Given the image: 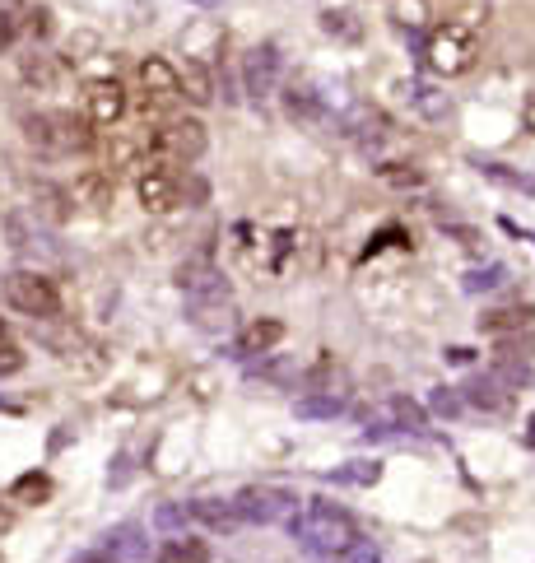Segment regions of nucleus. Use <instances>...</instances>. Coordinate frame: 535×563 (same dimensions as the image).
I'll return each instance as SVG.
<instances>
[{"label":"nucleus","mask_w":535,"mask_h":563,"mask_svg":"<svg viewBox=\"0 0 535 563\" xmlns=\"http://www.w3.org/2000/svg\"><path fill=\"white\" fill-rule=\"evenodd\" d=\"M177 284H182V294H187V317L196 331H228L233 326V294H228V280L210 261H187V266L177 270Z\"/></svg>","instance_id":"f257e3e1"},{"label":"nucleus","mask_w":535,"mask_h":563,"mask_svg":"<svg viewBox=\"0 0 535 563\" xmlns=\"http://www.w3.org/2000/svg\"><path fill=\"white\" fill-rule=\"evenodd\" d=\"M289 531H294L298 550H308L312 559H340V554L359 540V526L345 508L335 503H308L289 517Z\"/></svg>","instance_id":"f03ea898"},{"label":"nucleus","mask_w":535,"mask_h":563,"mask_svg":"<svg viewBox=\"0 0 535 563\" xmlns=\"http://www.w3.org/2000/svg\"><path fill=\"white\" fill-rule=\"evenodd\" d=\"M24 135H28V145L42 149V154H84V149L94 145L89 121L75 117V112H28Z\"/></svg>","instance_id":"7ed1b4c3"},{"label":"nucleus","mask_w":535,"mask_h":563,"mask_svg":"<svg viewBox=\"0 0 535 563\" xmlns=\"http://www.w3.org/2000/svg\"><path fill=\"white\" fill-rule=\"evenodd\" d=\"M5 303L14 312H24V317H38V322H52L56 312H61V294H56V284L38 270H10L5 275Z\"/></svg>","instance_id":"20e7f679"},{"label":"nucleus","mask_w":535,"mask_h":563,"mask_svg":"<svg viewBox=\"0 0 535 563\" xmlns=\"http://www.w3.org/2000/svg\"><path fill=\"white\" fill-rule=\"evenodd\" d=\"M238 512H242V522H252V526L289 522L298 512V494L284 489V484H247L238 494Z\"/></svg>","instance_id":"39448f33"},{"label":"nucleus","mask_w":535,"mask_h":563,"mask_svg":"<svg viewBox=\"0 0 535 563\" xmlns=\"http://www.w3.org/2000/svg\"><path fill=\"white\" fill-rule=\"evenodd\" d=\"M424 61L433 75H466L470 66H475V38H470L466 28H442V33H433V38L424 42Z\"/></svg>","instance_id":"423d86ee"},{"label":"nucleus","mask_w":535,"mask_h":563,"mask_svg":"<svg viewBox=\"0 0 535 563\" xmlns=\"http://www.w3.org/2000/svg\"><path fill=\"white\" fill-rule=\"evenodd\" d=\"M428 429V410L410 396H391V401L373 405L368 410V429L363 438L373 443V438H391V433H424Z\"/></svg>","instance_id":"0eeeda50"},{"label":"nucleus","mask_w":535,"mask_h":563,"mask_svg":"<svg viewBox=\"0 0 535 563\" xmlns=\"http://www.w3.org/2000/svg\"><path fill=\"white\" fill-rule=\"evenodd\" d=\"M205 145H210V135H205V126L196 117L168 121V126L154 135V154H159V163H196L205 154Z\"/></svg>","instance_id":"6e6552de"},{"label":"nucleus","mask_w":535,"mask_h":563,"mask_svg":"<svg viewBox=\"0 0 535 563\" xmlns=\"http://www.w3.org/2000/svg\"><path fill=\"white\" fill-rule=\"evenodd\" d=\"M280 47L275 42H261V47H252V52L242 56V94L247 98H270L275 94V84H280Z\"/></svg>","instance_id":"1a4fd4ad"},{"label":"nucleus","mask_w":535,"mask_h":563,"mask_svg":"<svg viewBox=\"0 0 535 563\" xmlns=\"http://www.w3.org/2000/svg\"><path fill=\"white\" fill-rule=\"evenodd\" d=\"M135 196H140V205H145L149 215H168V210L182 205V177L168 163L154 159V168L140 173V182H135Z\"/></svg>","instance_id":"9d476101"},{"label":"nucleus","mask_w":535,"mask_h":563,"mask_svg":"<svg viewBox=\"0 0 535 563\" xmlns=\"http://www.w3.org/2000/svg\"><path fill=\"white\" fill-rule=\"evenodd\" d=\"M103 550L107 554H117L121 563H145L149 554H159L154 545H149V536H145V526L140 522H121V526H112L103 536Z\"/></svg>","instance_id":"9b49d317"},{"label":"nucleus","mask_w":535,"mask_h":563,"mask_svg":"<svg viewBox=\"0 0 535 563\" xmlns=\"http://www.w3.org/2000/svg\"><path fill=\"white\" fill-rule=\"evenodd\" d=\"M140 89L159 103H173V98H182V70H173L163 56H145L140 61Z\"/></svg>","instance_id":"f8f14e48"},{"label":"nucleus","mask_w":535,"mask_h":563,"mask_svg":"<svg viewBox=\"0 0 535 563\" xmlns=\"http://www.w3.org/2000/svg\"><path fill=\"white\" fill-rule=\"evenodd\" d=\"M89 117L98 126H117L126 117V89L117 80H94L89 84Z\"/></svg>","instance_id":"ddd939ff"},{"label":"nucleus","mask_w":535,"mask_h":563,"mask_svg":"<svg viewBox=\"0 0 535 563\" xmlns=\"http://www.w3.org/2000/svg\"><path fill=\"white\" fill-rule=\"evenodd\" d=\"M196 512V522L210 526L214 536H228V531H238L242 526V512H238V498H196L191 503Z\"/></svg>","instance_id":"4468645a"},{"label":"nucleus","mask_w":535,"mask_h":563,"mask_svg":"<svg viewBox=\"0 0 535 563\" xmlns=\"http://www.w3.org/2000/svg\"><path fill=\"white\" fill-rule=\"evenodd\" d=\"M461 396H466V405H475V410H489V415H494V410H503V405H508L512 391L503 387L494 373H475L466 387H461Z\"/></svg>","instance_id":"2eb2a0df"},{"label":"nucleus","mask_w":535,"mask_h":563,"mask_svg":"<svg viewBox=\"0 0 535 563\" xmlns=\"http://www.w3.org/2000/svg\"><path fill=\"white\" fill-rule=\"evenodd\" d=\"M280 340H284V326L280 322H252L238 336V345H233V359H256V354H270Z\"/></svg>","instance_id":"dca6fc26"},{"label":"nucleus","mask_w":535,"mask_h":563,"mask_svg":"<svg viewBox=\"0 0 535 563\" xmlns=\"http://www.w3.org/2000/svg\"><path fill=\"white\" fill-rule=\"evenodd\" d=\"M405 98H410V108L419 112L424 121H442L447 112H452V103H447V94H442L438 84H428V80H415L410 89H405Z\"/></svg>","instance_id":"f3484780"},{"label":"nucleus","mask_w":535,"mask_h":563,"mask_svg":"<svg viewBox=\"0 0 535 563\" xmlns=\"http://www.w3.org/2000/svg\"><path fill=\"white\" fill-rule=\"evenodd\" d=\"M182 98L196 103V108L214 103V75L205 61H187V66H182Z\"/></svg>","instance_id":"a211bd4d"},{"label":"nucleus","mask_w":535,"mask_h":563,"mask_svg":"<svg viewBox=\"0 0 535 563\" xmlns=\"http://www.w3.org/2000/svg\"><path fill=\"white\" fill-rule=\"evenodd\" d=\"M33 201H38V215L52 219V224H66L70 219V205H75V196L61 187H52V182H33Z\"/></svg>","instance_id":"6ab92c4d"},{"label":"nucleus","mask_w":535,"mask_h":563,"mask_svg":"<svg viewBox=\"0 0 535 563\" xmlns=\"http://www.w3.org/2000/svg\"><path fill=\"white\" fill-rule=\"evenodd\" d=\"M75 205H89V210H107L112 205V173H84L75 182Z\"/></svg>","instance_id":"aec40b11"},{"label":"nucleus","mask_w":535,"mask_h":563,"mask_svg":"<svg viewBox=\"0 0 535 563\" xmlns=\"http://www.w3.org/2000/svg\"><path fill=\"white\" fill-rule=\"evenodd\" d=\"M19 75H24L28 89H56V84H61V66H56V56H42V52L24 56V61H19Z\"/></svg>","instance_id":"412c9836"},{"label":"nucleus","mask_w":535,"mask_h":563,"mask_svg":"<svg viewBox=\"0 0 535 563\" xmlns=\"http://www.w3.org/2000/svg\"><path fill=\"white\" fill-rule=\"evenodd\" d=\"M284 112H289V117L294 121H326V108H321V98L312 94V89H303V84H289V89H284Z\"/></svg>","instance_id":"4be33fe9"},{"label":"nucleus","mask_w":535,"mask_h":563,"mask_svg":"<svg viewBox=\"0 0 535 563\" xmlns=\"http://www.w3.org/2000/svg\"><path fill=\"white\" fill-rule=\"evenodd\" d=\"M294 415L298 419H335V415H345V396H335V391H312V396H298Z\"/></svg>","instance_id":"5701e85b"},{"label":"nucleus","mask_w":535,"mask_h":563,"mask_svg":"<svg viewBox=\"0 0 535 563\" xmlns=\"http://www.w3.org/2000/svg\"><path fill=\"white\" fill-rule=\"evenodd\" d=\"M191 517H196V512H191V503H159L149 522H154V531H163V536H187Z\"/></svg>","instance_id":"b1692460"},{"label":"nucleus","mask_w":535,"mask_h":563,"mask_svg":"<svg viewBox=\"0 0 535 563\" xmlns=\"http://www.w3.org/2000/svg\"><path fill=\"white\" fill-rule=\"evenodd\" d=\"M387 14H391V24L415 33V28L428 24V0H387Z\"/></svg>","instance_id":"393cba45"},{"label":"nucleus","mask_w":535,"mask_h":563,"mask_svg":"<svg viewBox=\"0 0 535 563\" xmlns=\"http://www.w3.org/2000/svg\"><path fill=\"white\" fill-rule=\"evenodd\" d=\"M531 317H535L531 308H498V312H489L480 326L489 331V336H503V331H522V326H531Z\"/></svg>","instance_id":"a878e982"},{"label":"nucleus","mask_w":535,"mask_h":563,"mask_svg":"<svg viewBox=\"0 0 535 563\" xmlns=\"http://www.w3.org/2000/svg\"><path fill=\"white\" fill-rule=\"evenodd\" d=\"M503 280H508V266H503V261H489V266H480V270H466V294H494Z\"/></svg>","instance_id":"bb28decb"},{"label":"nucleus","mask_w":535,"mask_h":563,"mask_svg":"<svg viewBox=\"0 0 535 563\" xmlns=\"http://www.w3.org/2000/svg\"><path fill=\"white\" fill-rule=\"evenodd\" d=\"M205 559H210V550L196 545V540H168V545L154 554V563H205Z\"/></svg>","instance_id":"cd10ccee"},{"label":"nucleus","mask_w":535,"mask_h":563,"mask_svg":"<svg viewBox=\"0 0 535 563\" xmlns=\"http://www.w3.org/2000/svg\"><path fill=\"white\" fill-rule=\"evenodd\" d=\"M475 168H480L484 177H494L498 187H512V191H531V196H535V177H526V173H512L508 163H484V159H475Z\"/></svg>","instance_id":"c85d7f7f"},{"label":"nucleus","mask_w":535,"mask_h":563,"mask_svg":"<svg viewBox=\"0 0 535 563\" xmlns=\"http://www.w3.org/2000/svg\"><path fill=\"white\" fill-rule=\"evenodd\" d=\"M489 373L498 377V382H503V387L508 391H517V387H531V363H522L517 359V354H508V359H498L494 368H489Z\"/></svg>","instance_id":"c756f323"},{"label":"nucleus","mask_w":535,"mask_h":563,"mask_svg":"<svg viewBox=\"0 0 535 563\" xmlns=\"http://www.w3.org/2000/svg\"><path fill=\"white\" fill-rule=\"evenodd\" d=\"M326 480H335V484H377L382 480V466H377V461H349V466L331 470Z\"/></svg>","instance_id":"7c9ffc66"},{"label":"nucleus","mask_w":535,"mask_h":563,"mask_svg":"<svg viewBox=\"0 0 535 563\" xmlns=\"http://www.w3.org/2000/svg\"><path fill=\"white\" fill-rule=\"evenodd\" d=\"M461 405H466V396L456 387H433V396H428V410L438 419H456L461 415Z\"/></svg>","instance_id":"2f4dec72"},{"label":"nucleus","mask_w":535,"mask_h":563,"mask_svg":"<svg viewBox=\"0 0 535 563\" xmlns=\"http://www.w3.org/2000/svg\"><path fill=\"white\" fill-rule=\"evenodd\" d=\"M321 28H326V33H331V38H359V24H354V14L349 10H326L321 14Z\"/></svg>","instance_id":"473e14b6"},{"label":"nucleus","mask_w":535,"mask_h":563,"mask_svg":"<svg viewBox=\"0 0 535 563\" xmlns=\"http://www.w3.org/2000/svg\"><path fill=\"white\" fill-rule=\"evenodd\" d=\"M382 182H391V187H419L424 173H419V168H405V163H387V168H382Z\"/></svg>","instance_id":"72a5a7b5"},{"label":"nucleus","mask_w":535,"mask_h":563,"mask_svg":"<svg viewBox=\"0 0 535 563\" xmlns=\"http://www.w3.org/2000/svg\"><path fill=\"white\" fill-rule=\"evenodd\" d=\"M24 368V349L14 345L10 336H0V377H14Z\"/></svg>","instance_id":"f704fd0d"},{"label":"nucleus","mask_w":535,"mask_h":563,"mask_svg":"<svg viewBox=\"0 0 535 563\" xmlns=\"http://www.w3.org/2000/svg\"><path fill=\"white\" fill-rule=\"evenodd\" d=\"M340 563H382V550H377L373 540H354V545L340 554Z\"/></svg>","instance_id":"c9c22d12"},{"label":"nucleus","mask_w":535,"mask_h":563,"mask_svg":"<svg viewBox=\"0 0 535 563\" xmlns=\"http://www.w3.org/2000/svg\"><path fill=\"white\" fill-rule=\"evenodd\" d=\"M52 494V480L47 475H24V480L14 484V498H47Z\"/></svg>","instance_id":"e433bc0d"},{"label":"nucleus","mask_w":535,"mask_h":563,"mask_svg":"<svg viewBox=\"0 0 535 563\" xmlns=\"http://www.w3.org/2000/svg\"><path fill=\"white\" fill-rule=\"evenodd\" d=\"M19 24H24V19H19L10 5H5V10H0V47H10L14 33H19Z\"/></svg>","instance_id":"4c0bfd02"},{"label":"nucleus","mask_w":535,"mask_h":563,"mask_svg":"<svg viewBox=\"0 0 535 563\" xmlns=\"http://www.w3.org/2000/svg\"><path fill=\"white\" fill-rule=\"evenodd\" d=\"M24 28L33 33V38H47V28H52V24H47V10H28Z\"/></svg>","instance_id":"58836bf2"},{"label":"nucleus","mask_w":535,"mask_h":563,"mask_svg":"<svg viewBox=\"0 0 535 563\" xmlns=\"http://www.w3.org/2000/svg\"><path fill=\"white\" fill-rule=\"evenodd\" d=\"M70 563H121V559H117V554H107V550H80Z\"/></svg>","instance_id":"ea45409f"},{"label":"nucleus","mask_w":535,"mask_h":563,"mask_svg":"<svg viewBox=\"0 0 535 563\" xmlns=\"http://www.w3.org/2000/svg\"><path fill=\"white\" fill-rule=\"evenodd\" d=\"M522 443H526V447H531V452H535V415L526 419V433H522Z\"/></svg>","instance_id":"a19ab883"},{"label":"nucleus","mask_w":535,"mask_h":563,"mask_svg":"<svg viewBox=\"0 0 535 563\" xmlns=\"http://www.w3.org/2000/svg\"><path fill=\"white\" fill-rule=\"evenodd\" d=\"M526 126H531V131H535V98H531V103H526Z\"/></svg>","instance_id":"79ce46f5"},{"label":"nucleus","mask_w":535,"mask_h":563,"mask_svg":"<svg viewBox=\"0 0 535 563\" xmlns=\"http://www.w3.org/2000/svg\"><path fill=\"white\" fill-rule=\"evenodd\" d=\"M5 526H10V512H0V531H5Z\"/></svg>","instance_id":"37998d69"},{"label":"nucleus","mask_w":535,"mask_h":563,"mask_svg":"<svg viewBox=\"0 0 535 563\" xmlns=\"http://www.w3.org/2000/svg\"><path fill=\"white\" fill-rule=\"evenodd\" d=\"M196 5H219V0H196Z\"/></svg>","instance_id":"c03bdc74"},{"label":"nucleus","mask_w":535,"mask_h":563,"mask_svg":"<svg viewBox=\"0 0 535 563\" xmlns=\"http://www.w3.org/2000/svg\"><path fill=\"white\" fill-rule=\"evenodd\" d=\"M0 410H10V405H5V401H0Z\"/></svg>","instance_id":"a18cd8bd"},{"label":"nucleus","mask_w":535,"mask_h":563,"mask_svg":"<svg viewBox=\"0 0 535 563\" xmlns=\"http://www.w3.org/2000/svg\"><path fill=\"white\" fill-rule=\"evenodd\" d=\"M0 336H5V326H0Z\"/></svg>","instance_id":"49530a36"}]
</instances>
